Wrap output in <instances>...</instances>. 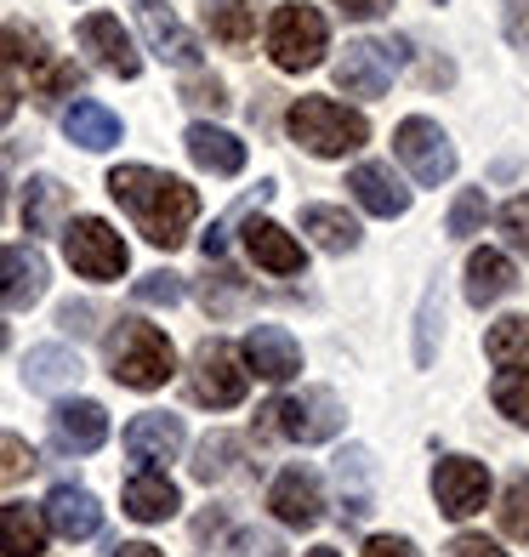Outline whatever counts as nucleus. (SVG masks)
Instances as JSON below:
<instances>
[{
	"instance_id": "nucleus-1",
	"label": "nucleus",
	"mask_w": 529,
	"mask_h": 557,
	"mask_svg": "<svg viewBox=\"0 0 529 557\" xmlns=\"http://www.w3.org/2000/svg\"><path fill=\"white\" fill-rule=\"evenodd\" d=\"M109 194L120 199V211L137 222V234L160 250H176L188 239V227L199 216V194L171 171L155 165H114L109 171Z\"/></svg>"
},
{
	"instance_id": "nucleus-2",
	"label": "nucleus",
	"mask_w": 529,
	"mask_h": 557,
	"mask_svg": "<svg viewBox=\"0 0 529 557\" xmlns=\"http://www.w3.org/2000/svg\"><path fill=\"white\" fill-rule=\"evenodd\" d=\"M285 132H291V143H302L319 160H342V154L370 143L365 114L336 103V97H296L291 114H285Z\"/></svg>"
},
{
	"instance_id": "nucleus-3",
	"label": "nucleus",
	"mask_w": 529,
	"mask_h": 557,
	"mask_svg": "<svg viewBox=\"0 0 529 557\" xmlns=\"http://www.w3.org/2000/svg\"><path fill=\"white\" fill-rule=\"evenodd\" d=\"M109 370H114V382L120 387H132V393H155L171 382V370H176V352L165 342V331H155V324H143V319H120V331L109 336Z\"/></svg>"
},
{
	"instance_id": "nucleus-4",
	"label": "nucleus",
	"mask_w": 529,
	"mask_h": 557,
	"mask_svg": "<svg viewBox=\"0 0 529 557\" xmlns=\"http://www.w3.org/2000/svg\"><path fill=\"white\" fill-rule=\"evenodd\" d=\"M268 52L285 74H308L324 63L331 52V29H324V12L308 7V0H285L268 23Z\"/></svg>"
},
{
	"instance_id": "nucleus-5",
	"label": "nucleus",
	"mask_w": 529,
	"mask_h": 557,
	"mask_svg": "<svg viewBox=\"0 0 529 557\" xmlns=\"http://www.w3.org/2000/svg\"><path fill=\"white\" fill-rule=\"evenodd\" d=\"M342 421H347L342 398L331 387H308L296 398H273L262 410V433H280L291 444H324V438L342 433Z\"/></svg>"
},
{
	"instance_id": "nucleus-6",
	"label": "nucleus",
	"mask_w": 529,
	"mask_h": 557,
	"mask_svg": "<svg viewBox=\"0 0 529 557\" xmlns=\"http://www.w3.org/2000/svg\"><path fill=\"white\" fill-rule=\"evenodd\" d=\"M63 257H69V268L81 273V278H97V285H109V278L125 273L132 250H125V239L114 234L103 216H74V222H69V234H63Z\"/></svg>"
},
{
	"instance_id": "nucleus-7",
	"label": "nucleus",
	"mask_w": 529,
	"mask_h": 557,
	"mask_svg": "<svg viewBox=\"0 0 529 557\" xmlns=\"http://www.w3.org/2000/svg\"><path fill=\"white\" fill-rule=\"evenodd\" d=\"M393 154L410 165V176H416L421 188H439V183H450V176H456V148H450V137L439 132V120H421V114L398 120Z\"/></svg>"
},
{
	"instance_id": "nucleus-8",
	"label": "nucleus",
	"mask_w": 529,
	"mask_h": 557,
	"mask_svg": "<svg viewBox=\"0 0 529 557\" xmlns=\"http://www.w3.org/2000/svg\"><path fill=\"white\" fill-rule=\"evenodd\" d=\"M188 387H194L199 404H211V410H234V404L245 398V387H250V370H245V359L229 342H206L194 352Z\"/></svg>"
},
{
	"instance_id": "nucleus-9",
	"label": "nucleus",
	"mask_w": 529,
	"mask_h": 557,
	"mask_svg": "<svg viewBox=\"0 0 529 557\" xmlns=\"http://www.w3.org/2000/svg\"><path fill=\"white\" fill-rule=\"evenodd\" d=\"M398 46L393 40H347V52L336 58V86L347 97H382L398 74Z\"/></svg>"
},
{
	"instance_id": "nucleus-10",
	"label": "nucleus",
	"mask_w": 529,
	"mask_h": 557,
	"mask_svg": "<svg viewBox=\"0 0 529 557\" xmlns=\"http://www.w3.org/2000/svg\"><path fill=\"white\" fill-rule=\"evenodd\" d=\"M433 495L444 518H472L490 506V467L472 461V455H450L433 467Z\"/></svg>"
},
{
	"instance_id": "nucleus-11",
	"label": "nucleus",
	"mask_w": 529,
	"mask_h": 557,
	"mask_svg": "<svg viewBox=\"0 0 529 557\" xmlns=\"http://www.w3.org/2000/svg\"><path fill=\"white\" fill-rule=\"evenodd\" d=\"M268 512L280 518L285 529H313L324 518V495H319V478L308 467H285L280 478H273L268 490Z\"/></svg>"
},
{
	"instance_id": "nucleus-12",
	"label": "nucleus",
	"mask_w": 529,
	"mask_h": 557,
	"mask_svg": "<svg viewBox=\"0 0 529 557\" xmlns=\"http://www.w3.org/2000/svg\"><path fill=\"white\" fill-rule=\"evenodd\" d=\"M81 46L91 52V63H103L109 74H120V81H137V69H143V58H137V46H132V35L120 29V17H109V12H91V17H81Z\"/></svg>"
},
{
	"instance_id": "nucleus-13",
	"label": "nucleus",
	"mask_w": 529,
	"mask_h": 557,
	"mask_svg": "<svg viewBox=\"0 0 529 557\" xmlns=\"http://www.w3.org/2000/svg\"><path fill=\"white\" fill-rule=\"evenodd\" d=\"M239 359H245V370H257L262 382H291V375L302 370V347H296V336L285 331V324H250Z\"/></svg>"
},
{
	"instance_id": "nucleus-14",
	"label": "nucleus",
	"mask_w": 529,
	"mask_h": 557,
	"mask_svg": "<svg viewBox=\"0 0 529 557\" xmlns=\"http://www.w3.org/2000/svg\"><path fill=\"white\" fill-rule=\"evenodd\" d=\"M347 188H353V199H359V206L370 211V216H405L410 211V188L405 183H398V176H393V165H353L347 171Z\"/></svg>"
},
{
	"instance_id": "nucleus-15",
	"label": "nucleus",
	"mask_w": 529,
	"mask_h": 557,
	"mask_svg": "<svg viewBox=\"0 0 529 557\" xmlns=\"http://www.w3.org/2000/svg\"><path fill=\"white\" fill-rule=\"evenodd\" d=\"M183 421L165 416V410H148L137 416L132 426H125V449H132V461H148V467H160V461H176L183 455Z\"/></svg>"
},
{
	"instance_id": "nucleus-16",
	"label": "nucleus",
	"mask_w": 529,
	"mask_h": 557,
	"mask_svg": "<svg viewBox=\"0 0 529 557\" xmlns=\"http://www.w3.org/2000/svg\"><path fill=\"white\" fill-rule=\"evenodd\" d=\"M46 529H58L63 541H91L97 529H103V506H97V495H86V490L58 484L52 495H46Z\"/></svg>"
},
{
	"instance_id": "nucleus-17",
	"label": "nucleus",
	"mask_w": 529,
	"mask_h": 557,
	"mask_svg": "<svg viewBox=\"0 0 529 557\" xmlns=\"http://www.w3.org/2000/svg\"><path fill=\"white\" fill-rule=\"evenodd\" d=\"M40 296H46V262H40V250L7 245V250H0V301H7V308H35Z\"/></svg>"
},
{
	"instance_id": "nucleus-18",
	"label": "nucleus",
	"mask_w": 529,
	"mask_h": 557,
	"mask_svg": "<svg viewBox=\"0 0 529 557\" xmlns=\"http://www.w3.org/2000/svg\"><path fill=\"white\" fill-rule=\"evenodd\" d=\"M183 148H188V160L199 171H211V176H239L245 171V143L234 132H222V125H206V120L188 125Z\"/></svg>"
},
{
	"instance_id": "nucleus-19",
	"label": "nucleus",
	"mask_w": 529,
	"mask_h": 557,
	"mask_svg": "<svg viewBox=\"0 0 529 557\" xmlns=\"http://www.w3.org/2000/svg\"><path fill=\"white\" fill-rule=\"evenodd\" d=\"M52 433H58L63 449L91 455V449H103V438H109V410H103V404H91V398H69V404H58Z\"/></svg>"
},
{
	"instance_id": "nucleus-20",
	"label": "nucleus",
	"mask_w": 529,
	"mask_h": 557,
	"mask_svg": "<svg viewBox=\"0 0 529 557\" xmlns=\"http://www.w3.org/2000/svg\"><path fill=\"white\" fill-rule=\"evenodd\" d=\"M245 250H250V262L268 268V273H302V245L268 216L245 222Z\"/></svg>"
},
{
	"instance_id": "nucleus-21",
	"label": "nucleus",
	"mask_w": 529,
	"mask_h": 557,
	"mask_svg": "<svg viewBox=\"0 0 529 557\" xmlns=\"http://www.w3.org/2000/svg\"><path fill=\"white\" fill-rule=\"evenodd\" d=\"M81 359H74L69 347H29V359H23V387L29 393H69L74 382H81Z\"/></svg>"
},
{
	"instance_id": "nucleus-22",
	"label": "nucleus",
	"mask_w": 529,
	"mask_h": 557,
	"mask_svg": "<svg viewBox=\"0 0 529 557\" xmlns=\"http://www.w3.org/2000/svg\"><path fill=\"white\" fill-rule=\"evenodd\" d=\"M120 500H125V518H137V523H165V518H176V506H183L165 472H137Z\"/></svg>"
},
{
	"instance_id": "nucleus-23",
	"label": "nucleus",
	"mask_w": 529,
	"mask_h": 557,
	"mask_svg": "<svg viewBox=\"0 0 529 557\" xmlns=\"http://www.w3.org/2000/svg\"><path fill=\"white\" fill-rule=\"evenodd\" d=\"M513 285H518V273H513V262L501 257V250H472L467 257V301L472 308H495Z\"/></svg>"
},
{
	"instance_id": "nucleus-24",
	"label": "nucleus",
	"mask_w": 529,
	"mask_h": 557,
	"mask_svg": "<svg viewBox=\"0 0 529 557\" xmlns=\"http://www.w3.org/2000/svg\"><path fill=\"white\" fill-rule=\"evenodd\" d=\"M63 132H69V143H81V148H91V154H103V148L120 143V114L103 109V103H91V97H81V103H69Z\"/></svg>"
},
{
	"instance_id": "nucleus-25",
	"label": "nucleus",
	"mask_w": 529,
	"mask_h": 557,
	"mask_svg": "<svg viewBox=\"0 0 529 557\" xmlns=\"http://www.w3.org/2000/svg\"><path fill=\"white\" fill-rule=\"evenodd\" d=\"M0 552H7V557H40L46 552V518H40V506H29V500L0 506Z\"/></svg>"
},
{
	"instance_id": "nucleus-26",
	"label": "nucleus",
	"mask_w": 529,
	"mask_h": 557,
	"mask_svg": "<svg viewBox=\"0 0 529 557\" xmlns=\"http://www.w3.org/2000/svg\"><path fill=\"white\" fill-rule=\"evenodd\" d=\"M143 35H148V46H155L165 63H183V69L199 63V40H194L165 7H143Z\"/></svg>"
},
{
	"instance_id": "nucleus-27",
	"label": "nucleus",
	"mask_w": 529,
	"mask_h": 557,
	"mask_svg": "<svg viewBox=\"0 0 529 557\" xmlns=\"http://www.w3.org/2000/svg\"><path fill=\"white\" fill-rule=\"evenodd\" d=\"M69 211V188L58 176H35L23 188V234H58V216Z\"/></svg>"
},
{
	"instance_id": "nucleus-28",
	"label": "nucleus",
	"mask_w": 529,
	"mask_h": 557,
	"mask_svg": "<svg viewBox=\"0 0 529 557\" xmlns=\"http://www.w3.org/2000/svg\"><path fill=\"white\" fill-rule=\"evenodd\" d=\"M302 234H313V245L331 250V257H347V250L359 245V222L342 206H308L302 211Z\"/></svg>"
},
{
	"instance_id": "nucleus-29",
	"label": "nucleus",
	"mask_w": 529,
	"mask_h": 557,
	"mask_svg": "<svg viewBox=\"0 0 529 557\" xmlns=\"http://www.w3.org/2000/svg\"><path fill=\"white\" fill-rule=\"evenodd\" d=\"M206 23H211V40H222L229 52H245L257 40V7L250 0H211Z\"/></svg>"
},
{
	"instance_id": "nucleus-30",
	"label": "nucleus",
	"mask_w": 529,
	"mask_h": 557,
	"mask_svg": "<svg viewBox=\"0 0 529 557\" xmlns=\"http://www.w3.org/2000/svg\"><path fill=\"white\" fill-rule=\"evenodd\" d=\"M484 352H490V364H501V370H529V319L490 324Z\"/></svg>"
},
{
	"instance_id": "nucleus-31",
	"label": "nucleus",
	"mask_w": 529,
	"mask_h": 557,
	"mask_svg": "<svg viewBox=\"0 0 529 557\" xmlns=\"http://www.w3.org/2000/svg\"><path fill=\"white\" fill-rule=\"evenodd\" d=\"M0 63L12 69H40L46 63V40L29 23H0Z\"/></svg>"
},
{
	"instance_id": "nucleus-32",
	"label": "nucleus",
	"mask_w": 529,
	"mask_h": 557,
	"mask_svg": "<svg viewBox=\"0 0 529 557\" xmlns=\"http://www.w3.org/2000/svg\"><path fill=\"white\" fill-rule=\"evenodd\" d=\"M234 455H239V438H234V433H211L206 444H199V455H194V478H199V484H217V478H229Z\"/></svg>"
},
{
	"instance_id": "nucleus-33",
	"label": "nucleus",
	"mask_w": 529,
	"mask_h": 557,
	"mask_svg": "<svg viewBox=\"0 0 529 557\" xmlns=\"http://www.w3.org/2000/svg\"><path fill=\"white\" fill-rule=\"evenodd\" d=\"M490 398H495V410L507 416V421L529 426V370H501L495 387H490Z\"/></svg>"
},
{
	"instance_id": "nucleus-34",
	"label": "nucleus",
	"mask_w": 529,
	"mask_h": 557,
	"mask_svg": "<svg viewBox=\"0 0 529 557\" xmlns=\"http://www.w3.org/2000/svg\"><path fill=\"white\" fill-rule=\"evenodd\" d=\"M490 222V199H484V188H462L456 194V206H450V234L456 239H467V234H478V227Z\"/></svg>"
},
{
	"instance_id": "nucleus-35",
	"label": "nucleus",
	"mask_w": 529,
	"mask_h": 557,
	"mask_svg": "<svg viewBox=\"0 0 529 557\" xmlns=\"http://www.w3.org/2000/svg\"><path fill=\"white\" fill-rule=\"evenodd\" d=\"M132 296L143 301V308H176V301H183V273H171V268H160V273H143Z\"/></svg>"
},
{
	"instance_id": "nucleus-36",
	"label": "nucleus",
	"mask_w": 529,
	"mask_h": 557,
	"mask_svg": "<svg viewBox=\"0 0 529 557\" xmlns=\"http://www.w3.org/2000/svg\"><path fill=\"white\" fill-rule=\"evenodd\" d=\"M35 472V449L17 433H0V484H17V478Z\"/></svg>"
},
{
	"instance_id": "nucleus-37",
	"label": "nucleus",
	"mask_w": 529,
	"mask_h": 557,
	"mask_svg": "<svg viewBox=\"0 0 529 557\" xmlns=\"http://www.w3.org/2000/svg\"><path fill=\"white\" fill-rule=\"evenodd\" d=\"M501 529H507L513 541H529V478H518L507 490V500H501Z\"/></svg>"
},
{
	"instance_id": "nucleus-38",
	"label": "nucleus",
	"mask_w": 529,
	"mask_h": 557,
	"mask_svg": "<svg viewBox=\"0 0 529 557\" xmlns=\"http://www.w3.org/2000/svg\"><path fill=\"white\" fill-rule=\"evenodd\" d=\"M501 234H507V245L518 250V257H529V194L501 206Z\"/></svg>"
},
{
	"instance_id": "nucleus-39",
	"label": "nucleus",
	"mask_w": 529,
	"mask_h": 557,
	"mask_svg": "<svg viewBox=\"0 0 529 557\" xmlns=\"http://www.w3.org/2000/svg\"><path fill=\"white\" fill-rule=\"evenodd\" d=\"M35 91L52 103V97H63V91H81V69L74 63H40L35 69Z\"/></svg>"
},
{
	"instance_id": "nucleus-40",
	"label": "nucleus",
	"mask_w": 529,
	"mask_h": 557,
	"mask_svg": "<svg viewBox=\"0 0 529 557\" xmlns=\"http://www.w3.org/2000/svg\"><path fill=\"white\" fill-rule=\"evenodd\" d=\"M444 331V296L427 290L421 301V347H416V364H433V336Z\"/></svg>"
},
{
	"instance_id": "nucleus-41",
	"label": "nucleus",
	"mask_w": 529,
	"mask_h": 557,
	"mask_svg": "<svg viewBox=\"0 0 529 557\" xmlns=\"http://www.w3.org/2000/svg\"><path fill=\"white\" fill-rule=\"evenodd\" d=\"M183 97H188V103H199V109H229V91H222V81H188Z\"/></svg>"
},
{
	"instance_id": "nucleus-42",
	"label": "nucleus",
	"mask_w": 529,
	"mask_h": 557,
	"mask_svg": "<svg viewBox=\"0 0 529 557\" xmlns=\"http://www.w3.org/2000/svg\"><path fill=\"white\" fill-rule=\"evenodd\" d=\"M91 319H97V313L86 308V301H63V308H58V324H63V331H74V336H91V331H97Z\"/></svg>"
},
{
	"instance_id": "nucleus-43",
	"label": "nucleus",
	"mask_w": 529,
	"mask_h": 557,
	"mask_svg": "<svg viewBox=\"0 0 529 557\" xmlns=\"http://www.w3.org/2000/svg\"><path fill=\"white\" fill-rule=\"evenodd\" d=\"M450 557H507L495 541H484V535H456L450 541Z\"/></svg>"
},
{
	"instance_id": "nucleus-44",
	"label": "nucleus",
	"mask_w": 529,
	"mask_h": 557,
	"mask_svg": "<svg viewBox=\"0 0 529 557\" xmlns=\"http://www.w3.org/2000/svg\"><path fill=\"white\" fill-rule=\"evenodd\" d=\"M336 12H342V17H353V23H370V17L393 12V0H336Z\"/></svg>"
},
{
	"instance_id": "nucleus-45",
	"label": "nucleus",
	"mask_w": 529,
	"mask_h": 557,
	"mask_svg": "<svg viewBox=\"0 0 529 557\" xmlns=\"http://www.w3.org/2000/svg\"><path fill=\"white\" fill-rule=\"evenodd\" d=\"M365 557H416V546H410L405 535H376V541L365 546Z\"/></svg>"
},
{
	"instance_id": "nucleus-46",
	"label": "nucleus",
	"mask_w": 529,
	"mask_h": 557,
	"mask_svg": "<svg viewBox=\"0 0 529 557\" xmlns=\"http://www.w3.org/2000/svg\"><path fill=\"white\" fill-rule=\"evenodd\" d=\"M12 114H17V86L7 81V74H0V125H7Z\"/></svg>"
},
{
	"instance_id": "nucleus-47",
	"label": "nucleus",
	"mask_w": 529,
	"mask_h": 557,
	"mask_svg": "<svg viewBox=\"0 0 529 557\" xmlns=\"http://www.w3.org/2000/svg\"><path fill=\"white\" fill-rule=\"evenodd\" d=\"M114 557H165V552L148 546V541H125V546H114Z\"/></svg>"
},
{
	"instance_id": "nucleus-48",
	"label": "nucleus",
	"mask_w": 529,
	"mask_h": 557,
	"mask_svg": "<svg viewBox=\"0 0 529 557\" xmlns=\"http://www.w3.org/2000/svg\"><path fill=\"white\" fill-rule=\"evenodd\" d=\"M0 211H7V176H0Z\"/></svg>"
},
{
	"instance_id": "nucleus-49",
	"label": "nucleus",
	"mask_w": 529,
	"mask_h": 557,
	"mask_svg": "<svg viewBox=\"0 0 529 557\" xmlns=\"http://www.w3.org/2000/svg\"><path fill=\"white\" fill-rule=\"evenodd\" d=\"M308 557H336V552H331V546H319V552H308Z\"/></svg>"
},
{
	"instance_id": "nucleus-50",
	"label": "nucleus",
	"mask_w": 529,
	"mask_h": 557,
	"mask_svg": "<svg viewBox=\"0 0 529 557\" xmlns=\"http://www.w3.org/2000/svg\"><path fill=\"white\" fill-rule=\"evenodd\" d=\"M7 342H12V331H7V324H0V347H7Z\"/></svg>"
}]
</instances>
